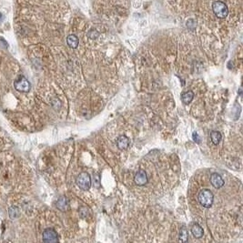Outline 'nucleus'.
<instances>
[{
  "mask_svg": "<svg viewBox=\"0 0 243 243\" xmlns=\"http://www.w3.org/2000/svg\"><path fill=\"white\" fill-rule=\"evenodd\" d=\"M198 200L202 207H204L206 209H209L213 204L214 195L211 192V190H209L208 188H204V189H201L199 191V193L198 195Z\"/></svg>",
  "mask_w": 243,
  "mask_h": 243,
  "instance_id": "1",
  "label": "nucleus"
},
{
  "mask_svg": "<svg viewBox=\"0 0 243 243\" xmlns=\"http://www.w3.org/2000/svg\"><path fill=\"white\" fill-rule=\"evenodd\" d=\"M14 87L17 91L22 92V93H28L31 88L30 82L28 80V78L23 75H20L14 81Z\"/></svg>",
  "mask_w": 243,
  "mask_h": 243,
  "instance_id": "2",
  "label": "nucleus"
},
{
  "mask_svg": "<svg viewBox=\"0 0 243 243\" xmlns=\"http://www.w3.org/2000/svg\"><path fill=\"white\" fill-rule=\"evenodd\" d=\"M212 10L214 12V15L219 18H225L229 15V9H228L227 5L225 4L224 2L219 1V0L215 1L213 3Z\"/></svg>",
  "mask_w": 243,
  "mask_h": 243,
  "instance_id": "3",
  "label": "nucleus"
},
{
  "mask_svg": "<svg viewBox=\"0 0 243 243\" xmlns=\"http://www.w3.org/2000/svg\"><path fill=\"white\" fill-rule=\"evenodd\" d=\"M77 184L82 190H88L91 187V177L87 172H81L77 177Z\"/></svg>",
  "mask_w": 243,
  "mask_h": 243,
  "instance_id": "4",
  "label": "nucleus"
},
{
  "mask_svg": "<svg viewBox=\"0 0 243 243\" xmlns=\"http://www.w3.org/2000/svg\"><path fill=\"white\" fill-rule=\"evenodd\" d=\"M43 241L44 242H58V234L54 229L48 228L46 229L43 232Z\"/></svg>",
  "mask_w": 243,
  "mask_h": 243,
  "instance_id": "5",
  "label": "nucleus"
},
{
  "mask_svg": "<svg viewBox=\"0 0 243 243\" xmlns=\"http://www.w3.org/2000/svg\"><path fill=\"white\" fill-rule=\"evenodd\" d=\"M134 182L138 186H144L148 183V176L145 170H139L135 175Z\"/></svg>",
  "mask_w": 243,
  "mask_h": 243,
  "instance_id": "6",
  "label": "nucleus"
},
{
  "mask_svg": "<svg viewBox=\"0 0 243 243\" xmlns=\"http://www.w3.org/2000/svg\"><path fill=\"white\" fill-rule=\"evenodd\" d=\"M210 183L213 187L219 189V188H221L224 185V179L222 178V177L218 174V173H213L211 176H210Z\"/></svg>",
  "mask_w": 243,
  "mask_h": 243,
  "instance_id": "7",
  "label": "nucleus"
},
{
  "mask_svg": "<svg viewBox=\"0 0 243 243\" xmlns=\"http://www.w3.org/2000/svg\"><path fill=\"white\" fill-rule=\"evenodd\" d=\"M129 145V140L127 136L125 135H121L118 138L117 140V147L119 149V150H126L128 149Z\"/></svg>",
  "mask_w": 243,
  "mask_h": 243,
  "instance_id": "8",
  "label": "nucleus"
},
{
  "mask_svg": "<svg viewBox=\"0 0 243 243\" xmlns=\"http://www.w3.org/2000/svg\"><path fill=\"white\" fill-rule=\"evenodd\" d=\"M56 208L60 209L61 211H66L68 209V201L66 197H61L57 199L56 202Z\"/></svg>",
  "mask_w": 243,
  "mask_h": 243,
  "instance_id": "9",
  "label": "nucleus"
},
{
  "mask_svg": "<svg viewBox=\"0 0 243 243\" xmlns=\"http://www.w3.org/2000/svg\"><path fill=\"white\" fill-rule=\"evenodd\" d=\"M66 44L71 48H77L79 44V39L75 35H69L66 38Z\"/></svg>",
  "mask_w": 243,
  "mask_h": 243,
  "instance_id": "10",
  "label": "nucleus"
},
{
  "mask_svg": "<svg viewBox=\"0 0 243 243\" xmlns=\"http://www.w3.org/2000/svg\"><path fill=\"white\" fill-rule=\"evenodd\" d=\"M191 233L192 235L197 238V239H199L203 236L204 234V230L203 229L201 228V226H199L198 224H194L192 227H191Z\"/></svg>",
  "mask_w": 243,
  "mask_h": 243,
  "instance_id": "11",
  "label": "nucleus"
},
{
  "mask_svg": "<svg viewBox=\"0 0 243 243\" xmlns=\"http://www.w3.org/2000/svg\"><path fill=\"white\" fill-rule=\"evenodd\" d=\"M193 98H194V93L192 91H188L181 95V100L185 105H188L192 101Z\"/></svg>",
  "mask_w": 243,
  "mask_h": 243,
  "instance_id": "12",
  "label": "nucleus"
},
{
  "mask_svg": "<svg viewBox=\"0 0 243 243\" xmlns=\"http://www.w3.org/2000/svg\"><path fill=\"white\" fill-rule=\"evenodd\" d=\"M210 139L214 145H219V142L221 141L222 136H221L220 132H219V131H212L210 134Z\"/></svg>",
  "mask_w": 243,
  "mask_h": 243,
  "instance_id": "13",
  "label": "nucleus"
},
{
  "mask_svg": "<svg viewBox=\"0 0 243 243\" xmlns=\"http://www.w3.org/2000/svg\"><path fill=\"white\" fill-rule=\"evenodd\" d=\"M179 240L182 242L188 241V232L184 227H182L179 230Z\"/></svg>",
  "mask_w": 243,
  "mask_h": 243,
  "instance_id": "14",
  "label": "nucleus"
},
{
  "mask_svg": "<svg viewBox=\"0 0 243 243\" xmlns=\"http://www.w3.org/2000/svg\"><path fill=\"white\" fill-rule=\"evenodd\" d=\"M9 211V217L11 219H16L19 216V210L18 207H11L8 209Z\"/></svg>",
  "mask_w": 243,
  "mask_h": 243,
  "instance_id": "15",
  "label": "nucleus"
},
{
  "mask_svg": "<svg viewBox=\"0 0 243 243\" xmlns=\"http://www.w3.org/2000/svg\"><path fill=\"white\" fill-rule=\"evenodd\" d=\"M98 36H99V33L96 29H92V30H90L87 33V37L89 38H91V39H96Z\"/></svg>",
  "mask_w": 243,
  "mask_h": 243,
  "instance_id": "16",
  "label": "nucleus"
},
{
  "mask_svg": "<svg viewBox=\"0 0 243 243\" xmlns=\"http://www.w3.org/2000/svg\"><path fill=\"white\" fill-rule=\"evenodd\" d=\"M187 27H188V29H190V30H193V29H195V28L197 27L196 21H195L194 19H189V20H188Z\"/></svg>",
  "mask_w": 243,
  "mask_h": 243,
  "instance_id": "17",
  "label": "nucleus"
},
{
  "mask_svg": "<svg viewBox=\"0 0 243 243\" xmlns=\"http://www.w3.org/2000/svg\"><path fill=\"white\" fill-rule=\"evenodd\" d=\"M192 139H193V140L197 142V143H199V142H200V139H199V137L198 136V134H197L196 132H193V134H192Z\"/></svg>",
  "mask_w": 243,
  "mask_h": 243,
  "instance_id": "18",
  "label": "nucleus"
},
{
  "mask_svg": "<svg viewBox=\"0 0 243 243\" xmlns=\"http://www.w3.org/2000/svg\"><path fill=\"white\" fill-rule=\"evenodd\" d=\"M3 19H4V16L2 15V13H0V22H2Z\"/></svg>",
  "mask_w": 243,
  "mask_h": 243,
  "instance_id": "19",
  "label": "nucleus"
}]
</instances>
